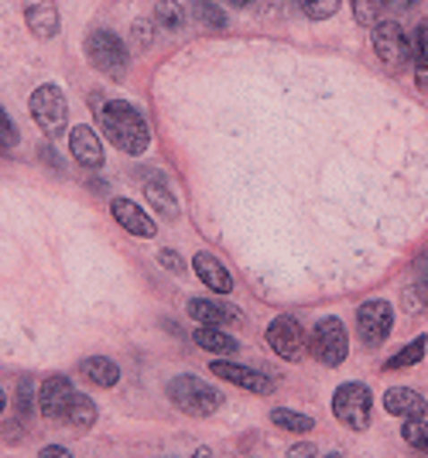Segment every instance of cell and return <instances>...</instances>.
<instances>
[{"label": "cell", "instance_id": "ac0fdd59", "mask_svg": "<svg viewBox=\"0 0 428 458\" xmlns=\"http://www.w3.org/2000/svg\"><path fill=\"white\" fill-rule=\"evenodd\" d=\"M193 339L199 349H206V352H213V356H234L236 349H240V339H234L230 332H223V328H216V325H199L193 332Z\"/></svg>", "mask_w": 428, "mask_h": 458}, {"label": "cell", "instance_id": "7a4b0ae2", "mask_svg": "<svg viewBox=\"0 0 428 458\" xmlns=\"http://www.w3.org/2000/svg\"><path fill=\"white\" fill-rule=\"evenodd\" d=\"M165 394H168L172 407L182 411V414H189V418H210V414L219 411V403H223L219 390L210 386L206 380L193 377V373H178V377H172L168 386H165Z\"/></svg>", "mask_w": 428, "mask_h": 458}, {"label": "cell", "instance_id": "44dd1931", "mask_svg": "<svg viewBox=\"0 0 428 458\" xmlns=\"http://www.w3.org/2000/svg\"><path fill=\"white\" fill-rule=\"evenodd\" d=\"M425 352H428V335H415L408 345H401V349L390 356L388 363H384V369H388V373H394V369H411V366H418L425 360Z\"/></svg>", "mask_w": 428, "mask_h": 458}, {"label": "cell", "instance_id": "60d3db41", "mask_svg": "<svg viewBox=\"0 0 428 458\" xmlns=\"http://www.w3.org/2000/svg\"><path fill=\"white\" fill-rule=\"evenodd\" d=\"M322 458H347V455H343V452H326Z\"/></svg>", "mask_w": 428, "mask_h": 458}, {"label": "cell", "instance_id": "4dcf8cb0", "mask_svg": "<svg viewBox=\"0 0 428 458\" xmlns=\"http://www.w3.org/2000/svg\"><path fill=\"white\" fill-rule=\"evenodd\" d=\"M18 144V127H14V120L7 116V110L0 106V151H11Z\"/></svg>", "mask_w": 428, "mask_h": 458}, {"label": "cell", "instance_id": "d6a6232c", "mask_svg": "<svg viewBox=\"0 0 428 458\" xmlns=\"http://www.w3.org/2000/svg\"><path fill=\"white\" fill-rule=\"evenodd\" d=\"M158 264H161L165 270H172V274H178V277L185 274V260L178 257L175 250H161V253H158Z\"/></svg>", "mask_w": 428, "mask_h": 458}, {"label": "cell", "instance_id": "83f0119b", "mask_svg": "<svg viewBox=\"0 0 428 458\" xmlns=\"http://www.w3.org/2000/svg\"><path fill=\"white\" fill-rule=\"evenodd\" d=\"M401 438L408 441L411 448L428 452V420H405L401 424Z\"/></svg>", "mask_w": 428, "mask_h": 458}, {"label": "cell", "instance_id": "5bb4252c", "mask_svg": "<svg viewBox=\"0 0 428 458\" xmlns=\"http://www.w3.org/2000/svg\"><path fill=\"white\" fill-rule=\"evenodd\" d=\"M24 21L35 38H56L59 35V4L56 0H24Z\"/></svg>", "mask_w": 428, "mask_h": 458}, {"label": "cell", "instance_id": "ab89813d", "mask_svg": "<svg viewBox=\"0 0 428 458\" xmlns=\"http://www.w3.org/2000/svg\"><path fill=\"white\" fill-rule=\"evenodd\" d=\"M4 407H7V394L0 390V414H4Z\"/></svg>", "mask_w": 428, "mask_h": 458}, {"label": "cell", "instance_id": "74e56055", "mask_svg": "<svg viewBox=\"0 0 428 458\" xmlns=\"http://www.w3.org/2000/svg\"><path fill=\"white\" fill-rule=\"evenodd\" d=\"M193 458H213V452H210V448H195Z\"/></svg>", "mask_w": 428, "mask_h": 458}, {"label": "cell", "instance_id": "277c9868", "mask_svg": "<svg viewBox=\"0 0 428 458\" xmlns=\"http://www.w3.org/2000/svg\"><path fill=\"white\" fill-rule=\"evenodd\" d=\"M309 352L322 366H330V369L332 366H343L347 363V356H350V332H347V325L339 322L336 315L319 318L315 328H312Z\"/></svg>", "mask_w": 428, "mask_h": 458}, {"label": "cell", "instance_id": "e575fe53", "mask_svg": "<svg viewBox=\"0 0 428 458\" xmlns=\"http://www.w3.org/2000/svg\"><path fill=\"white\" fill-rule=\"evenodd\" d=\"M415 7H418V0H388V11L390 14H401V18H405L408 11H415Z\"/></svg>", "mask_w": 428, "mask_h": 458}, {"label": "cell", "instance_id": "d4e9b609", "mask_svg": "<svg viewBox=\"0 0 428 458\" xmlns=\"http://www.w3.org/2000/svg\"><path fill=\"white\" fill-rule=\"evenodd\" d=\"M155 24L161 31H182V28H185V7H182L178 0H158Z\"/></svg>", "mask_w": 428, "mask_h": 458}, {"label": "cell", "instance_id": "d590c367", "mask_svg": "<svg viewBox=\"0 0 428 458\" xmlns=\"http://www.w3.org/2000/svg\"><path fill=\"white\" fill-rule=\"evenodd\" d=\"M39 458H73L69 448H62V445H48V448H41Z\"/></svg>", "mask_w": 428, "mask_h": 458}, {"label": "cell", "instance_id": "4fadbf2b", "mask_svg": "<svg viewBox=\"0 0 428 458\" xmlns=\"http://www.w3.org/2000/svg\"><path fill=\"white\" fill-rule=\"evenodd\" d=\"M384 411H388L390 418L401 420H425L428 401L415 386H390V390H384Z\"/></svg>", "mask_w": 428, "mask_h": 458}, {"label": "cell", "instance_id": "8fae6325", "mask_svg": "<svg viewBox=\"0 0 428 458\" xmlns=\"http://www.w3.org/2000/svg\"><path fill=\"white\" fill-rule=\"evenodd\" d=\"M76 401V386L69 377H48V380L39 386V411L45 414L48 420H65L69 414V407Z\"/></svg>", "mask_w": 428, "mask_h": 458}, {"label": "cell", "instance_id": "1f68e13d", "mask_svg": "<svg viewBox=\"0 0 428 458\" xmlns=\"http://www.w3.org/2000/svg\"><path fill=\"white\" fill-rule=\"evenodd\" d=\"M31 403H35V394H31V380L24 377L21 380V394H18V418H31Z\"/></svg>", "mask_w": 428, "mask_h": 458}, {"label": "cell", "instance_id": "cb8c5ba5", "mask_svg": "<svg viewBox=\"0 0 428 458\" xmlns=\"http://www.w3.org/2000/svg\"><path fill=\"white\" fill-rule=\"evenodd\" d=\"M62 424L79 428V431H90V428L97 424V403L90 401L86 394H79V390H76V401H73V407H69V414H65V420H62Z\"/></svg>", "mask_w": 428, "mask_h": 458}, {"label": "cell", "instance_id": "52a82bcc", "mask_svg": "<svg viewBox=\"0 0 428 458\" xmlns=\"http://www.w3.org/2000/svg\"><path fill=\"white\" fill-rule=\"evenodd\" d=\"M28 110H31L35 123H39L48 137H59L62 131H65V120H69V99H65L62 86H56V82L39 86V89L31 93V99H28Z\"/></svg>", "mask_w": 428, "mask_h": 458}, {"label": "cell", "instance_id": "7402d4cb", "mask_svg": "<svg viewBox=\"0 0 428 458\" xmlns=\"http://www.w3.org/2000/svg\"><path fill=\"white\" fill-rule=\"evenodd\" d=\"M411 45H415V86L418 93H428V21L418 24Z\"/></svg>", "mask_w": 428, "mask_h": 458}, {"label": "cell", "instance_id": "f1b7e54d", "mask_svg": "<svg viewBox=\"0 0 428 458\" xmlns=\"http://www.w3.org/2000/svg\"><path fill=\"white\" fill-rule=\"evenodd\" d=\"M193 11H195V18L202 21V24H210V28H216V31H219V28H227V14L216 7L213 0H195Z\"/></svg>", "mask_w": 428, "mask_h": 458}, {"label": "cell", "instance_id": "836d02e7", "mask_svg": "<svg viewBox=\"0 0 428 458\" xmlns=\"http://www.w3.org/2000/svg\"><path fill=\"white\" fill-rule=\"evenodd\" d=\"M285 458H319V448L315 445H309V441H298V445H292L288 448V455Z\"/></svg>", "mask_w": 428, "mask_h": 458}, {"label": "cell", "instance_id": "f546056e", "mask_svg": "<svg viewBox=\"0 0 428 458\" xmlns=\"http://www.w3.org/2000/svg\"><path fill=\"white\" fill-rule=\"evenodd\" d=\"M298 4L312 21H330L339 11V0H298Z\"/></svg>", "mask_w": 428, "mask_h": 458}, {"label": "cell", "instance_id": "603a6c76", "mask_svg": "<svg viewBox=\"0 0 428 458\" xmlns=\"http://www.w3.org/2000/svg\"><path fill=\"white\" fill-rule=\"evenodd\" d=\"M271 420H274V428L292 431V435H309L312 428H315V418L302 414V411H292V407H274Z\"/></svg>", "mask_w": 428, "mask_h": 458}, {"label": "cell", "instance_id": "d6986e66", "mask_svg": "<svg viewBox=\"0 0 428 458\" xmlns=\"http://www.w3.org/2000/svg\"><path fill=\"white\" fill-rule=\"evenodd\" d=\"M79 373L93 383V386H99V390H110V386L120 383V366L110 356H90V360H82Z\"/></svg>", "mask_w": 428, "mask_h": 458}, {"label": "cell", "instance_id": "f35d334b", "mask_svg": "<svg viewBox=\"0 0 428 458\" xmlns=\"http://www.w3.org/2000/svg\"><path fill=\"white\" fill-rule=\"evenodd\" d=\"M227 4H234V7H251L253 0H227Z\"/></svg>", "mask_w": 428, "mask_h": 458}, {"label": "cell", "instance_id": "8992f818", "mask_svg": "<svg viewBox=\"0 0 428 458\" xmlns=\"http://www.w3.org/2000/svg\"><path fill=\"white\" fill-rule=\"evenodd\" d=\"M373 52L390 72H405L415 65V45H411V38L398 21H381L373 28Z\"/></svg>", "mask_w": 428, "mask_h": 458}, {"label": "cell", "instance_id": "9c48e42d", "mask_svg": "<svg viewBox=\"0 0 428 458\" xmlns=\"http://www.w3.org/2000/svg\"><path fill=\"white\" fill-rule=\"evenodd\" d=\"M390 328H394V305H390V301L370 298V301H364V305L356 308V332H360V339H364L370 349L384 343L390 335Z\"/></svg>", "mask_w": 428, "mask_h": 458}, {"label": "cell", "instance_id": "8d00e7d4", "mask_svg": "<svg viewBox=\"0 0 428 458\" xmlns=\"http://www.w3.org/2000/svg\"><path fill=\"white\" fill-rule=\"evenodd\" d=\"M415 277H418V281H425V284H428V250L422 253V257H418V260H415Z\"/></svg>", "mask_w": 428, "mask_h": 458}, {"label": "cell", "instance_id": "484cf974", "mask_svg": "<svg viewBox=\"0 0 428 458\" xmlns=\"http://www.w3.org/2000/svg\"><path fill=\"white\" fill-rule=\"evenodd\" d=\"M353 4V18L364 28H377L384 14H388V0H350Z\"/></svg>", "mask_w": 428, "mask_h": 458}, {"label": "cell", "instance_id": "3957f363", "mask_svg": "<svg viewBox=\"0 0 428 458\" xmlns=\"http://www.w3.org/2000/svg\"><path fill=\"white\" fill-rule=\"evenodd\" d=\"M332 418L347 424L350 431H367L370 420H373V394H370L367 383H339L332 394Z\"/></svg>", "mask_w": 428, "mask_h": 458}, {"label": "cell", "instance_id": "ffe728a7", "mask_svg": "<svg viewBox=\"0 0 428 458\" xmlns=\"http://www.w3.org/2000/svg\"><path fill=\"white\" fill-rule=\"evenodd\" d=\"M144 199L155 206L158 216H165V219H178L182 216V206H178V199L168 191V185L161 182V178H155V182H148L144 185Z\"/></svg>", "mask_w": 428, "mask_h": 458}, {"label": "cell", "instance_id": "e0dca14e", "mask_svg": "<svg viewBox=\"0 0 428 458\" xmlns=\"http://www.w3.org/2000/svg\"><path fill=\"white\" fill-rule=\"evenodd\" d=\"M189 315H193L199 325H216V328H223V325H240L244 322V315H240V308H230V305H219L213 298H189Z\"/></svg>", "mask_w": 428, "mask_h": 458}, {"label": "cell", "instance_id": "5b68a950", "mask_svg": "<svg viewBox=\"0 0 428 458\" xmlns=\"http://www.w3.org/2000/svg\"><path fill=\"white\" fill-rule=\"evenodd\" d=\"M86 58L93 62V69H99L103 76L117 79V82L127 76V45H124L120 35L107 31V28L90 31V38H86Z\"/></svg>", "mask_w": 428, "mask_h": 458}, {"label": "cell", "instance_id": "9a60e30c", "mask_svg": "<svg viewBox=\"0 0 428 458\" xmlns=\"http://www.w3.org/2000/svg\"><path fill=\"white\" fill-rule=\"evenodd\" d=\"M110 212H114V219H117V226H124L131 236H141V240H151L158 233L155 219L148 216V212L141 209L137 202H127V199H114L110 202Z\"/></svg>", "mask_w": 428, "mask_h": 458}, {"label": "cell", "instance_id": "7c38bea8", "mask_svg": "<svg viewBox=\"0 0 428 458\" xmlns=\"http://www.w3.org/2000/svg\"><path fill=\"white\" fill-rule=\"evenodd\" d=\"M69 154H73V161L82 165L86 172H97L103 168V161H107V151H103V140L93 127H86V123H76L73 131H69Z\"/></svg>", "mask_w": 428, "mask_h": 458}, {"label": "cell", "instance_id": "4316f807", "mask_svg": "<svg viewBox=\"0 0 428 458\" xmlns=\"http://www.w3.org/2000/svg\"><path fill=\"white\" fill-rule=\"evenodd\" d=\"M401 308L408 315H428V284L425 281H415L401 291Z\"/></svg>", "mask_w": 428, "mask_h": 458}, {"label": "cell", "instance_id": "ba28073f", "mask_svg": "<svg viewBox=\"0 0 428 458\" xmlns=\"http://www.w3.org/2000/svg\"><path fill=\"white\" fill-rule=\"evenodd\" d=\"M268 345H271V352L278 360L298 363L309 352V335H305V328H302V322L295 315H278L268 325Z\"/></svg>", "mask_w": 428, "mask_h": 458}, {"label": "cell", "instance_id": "6da1fadb", "mask_svg": "<svg viewBox=\"0 0 428 458\" xmlns=\"http://www.w3.org/2000/svg\"><path fill=\"white\" fill-rule=\"evenodd\" d=\"M99 114V123H103V131L110 137V144L120 148L124 154H144L151 148V127H148V120L144 114L137 110L134 103H127V99H103V103H93Z\"/></svg>", "mask_w": 428, "mask_h": 458}, {"label": "cell", "instance_id": "2e32d148", "mask_svg": "<svg viewBox=\"0 0 428 458\" xmlns=\"http://www.w3.org/2000/svg\"><path fill=\"white\" fill-rule=\"evenodd\" d=\"M193 270H195V277L210 287V291H216V294H230V291H234V277H230V270L223 267V264H219V257H213L210 250L195 253Z\"/></svg>", "mask_w": 428, "mask_h": 458}, {"label": "cell", "instance_id": "30bf717a", "mask_svg": "<svg viewBox=\"0 0 428 458\" xmlns=\"http://www.w3.org/2000/svg\"><path fill=\"white\" fill-rule=\"evenodd\" d=\"M210 369H213V377L234 383V386L247 390V394H257V397H268V394H274V386H278L274 377H268V373H261V369H253V366L230 363V360H213Z\"/></svg>", "mask_w": 428, "mask_h": 458}]
</instances>
